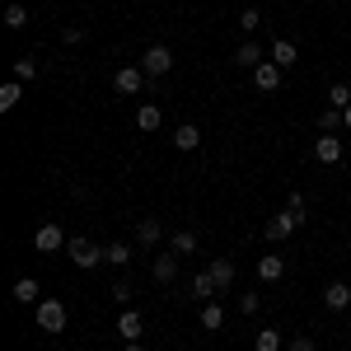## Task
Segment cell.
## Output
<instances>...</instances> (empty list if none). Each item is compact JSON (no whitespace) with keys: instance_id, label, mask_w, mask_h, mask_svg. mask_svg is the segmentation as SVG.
Listing matches in <instances>:
<instances>
[{"instance_id":"7","label":"cell","mask_w":351,"mask_h":351,"mask_svg":"<svg viewBox=\"0 0 351 351\" xmlns=\"http://www.w3.org/2000/svg\"><path fill=\"white\" fill-rule=\"evenodd\" d=\"M33 243H38V253H61V248H66V234H61V225H43V230H38V234H33Z\"/></svg>"},{"instance_id":"2","label":"cell","mask_w":351,"mask_h":351,"mask_svg":"<svg viewBox=\"0 0 351 351\" xmlns=\"http://www.w3.org/2000/svg\"><path fill=\"white\" fill-rule=\"evenodd\" d=\"M38 328L43 332H61L66 328V300H38Z\"/></svg>"},{"instance_id":"4","label":"cell","mask_w":351,"mask_h":351,"mask_svg":"<svg viewBox=\"0 0 351 351\" xmlns=\"http://www.w3.org/2000/svg\"><path fill=\"white\" fill-rule=\"evenodd\" d=\"M66 253H71L75 267H99V263H104V248H94L89 239H71V243H66Z\"/></svg>"},{"instance_id":"24","label":"cell","mask_w":351,"mask_h":351,"mask_svg":"<svg viewBox=\"0 0 351 351\" xmlns=\"http://www.w3.org/2000/svg\"><path fill=\"white\" fill-rule=\"evenodd\" d=\"M253 351H281V332H276V328H263V332L253 337Z\"/></svg>"},{"instance_id":"34","label":"cell","mask_w":351,"mask_h":351,"mask_svg":"<svg viewBox=\"0 0 351 351\" xmlns=\"http://www.w3.org/2000/svg\"><path fill=\"white\" fill-rule=\"evenodd\" d=\"M342 127H347V132H351V108H347V112H342Z\"/></svg>"},{"instance_id":"5","label":"cell","mask_w":351,"mask_h":351,"mask_svg":"<svg viewBox=\"0 0 351 351\" xmlns=\"http://www.w3.org/2000/svg\"><path fill=\"white\" fill-rule=\"evenodd\" d=\"M145 80H150V75H145L141 66H122V71L112 75V89H117V94H141Z\"/></svg>"},{"instance_id":"15","label":"cell","mask_w":351,"mask_h":351,"mask_svg":"<svg viewBox=\"0 0 351 351\" xmlns=\"http://www.w3.org/2000/svg\"><path fill=\"white\" fill-rule=\"evenodd\" d=\"M324 300H328V309H347L351 304V286L347 281H332V286L324 291Z\"/></svg>"},{"instance_id":"18","label":"cell","mask_w":351,"mask_h":351,"mask_svg":"<svg viewBox=\"0 0 351 351\" xmlns=\"http://www.w3.org/2000/svg\"><path fill=\"white\" fill-rule=\"evenodd\" d=\"M192 300H211V295H220L216 291V281H211V271H197V276H192V291H188Z\"/></svg>"},{"instance_id":"10","label":"cell","mask_w":351,"mask_h":351,"mask_svg":"<svg viewBox=\"0 0 351 351\" xmlns=\"http://www.w3.org/2000/svg\"><path fill=\"white\" fill-rule=\"evenodd\" d=\"M271 61L286 71V66H295V61H300V47L291 43V38H276V43H271Z\"/></svg>"},{"instance_id":"14","label":"cell","mask_w":351,"mask_h":351,"mask_svg":"<svg viewBox=\"0 0 351 351\" xmlns=\"http://www.w3.org/2000/svg\"><path fill=\"white\" fill-rule=\"evenodd\" d=\"M160 122H164L160 104H141V108H136V127H141V132H160Z\"/></svg>"},{"instance_id":"21","label":"cell","mask_w":351,"mask_h":351,"mask_svg":"<svg viewBox=\"0 0 351 351\" xmlns=\"http://www.w3.org/2000/svg\"><path fill=\"white\" fill-rule=\"evenodd\" d=\"M328 108H337V112L351 108V84H332L328 89Z\"/></svg>"},{"instance_id":"1","label":"cell","mask_w":351,"mask_h":351,"mask_svg":"<svg viewBox=\"0 0 351 351\" xmlns=\"http://www.w3.org/2000/svg\"><path fill=\"white\" fill-rule=\"evenodd\" d=\"M141 71H145L150 80H160V75H169V71H173V52H169L164 43H155L150 52L141 56Z\"/></svg>"},{"instance_id":"3","label":"cell","mask_w":351,"mask_h":351,"mask_svg":"<svg viewBox=\"0 0 351 351\" xmlns=\"http://www.w3.org/2000/svg\"><path fill=\"white\" fill-rule=\"evenodd\" d=\"M300 225H304V211L286 206V211H281L276 220H267V230H263V234H267V239H286V234H295Z\"/></svg>"},{"instance_id":"13","label":"cell","mask_w":351,"mask_h":351,"mask_svg":"<svg viewBox=\"0 0 351 351\" xmlns=\"http://www.w3.org/2000/svg\"><path fill=\"white\" fill-rule=\"evenodd\" d=\"M141 309H122V319H117V332L127 337V342H141Z\"/></svg>"},{"instance_id":"8","label":"cell","mask_w":351,"mask_h":351,"mask_svg":"<svg viewBox=\"0 0 351 351\" xmlns=\"http://www.w3.org/2000/svg\"><path fill=\"white\" fill-rule=\"evenodd\" d=\"M314 155H319V164H337V160H342V141L324 132L319 141H314Z\"/></svg>"},{"instance_id":"35","label":"cell","mask_w":351,"mask_h":351,"mask_svg":"<svg viewBox=\"0 0 351 351\" xmlns=\"http://www.w3.org/2000/svg\"><path fill=\"white\" fill-rule=\"evenodd\" d=\"M122 351H145V347H141V342H127V347H122Z\"/></svg>"},{"instance_id":"26","label":"cell","mask_w":351,"mask_h":351,"mask_svg":"<svg viewBox=\"0 0 351 351\" xmlns=\"http://www.w3.org/2000/svg\"><path fill=\"white\" fill-rule=\"evenodd\" d=\"M14 80H19V84L38 80V61H33V56H19V61H14Z\"/></svg>"},{"instance_id":"19","label":"cell","mask_w":351,"mask_h":351,"mask_svg":"<svg viewBox=\"0 0 351 351\" xmlns=\"http://www.w3.org/2000/svg\"><path fill=\"white\" fill-rule=\"evenodd\" d=\"M10 295L19 300V304H38V281H33V276H19V281H14V291H10Z\"/></svg>"},{"instance_id":"6","label":"cell","mask_w":351,"mask_h":351,"mask_svg":"<svg viewBox=\"0 0 351 351\" xmlns=\"http://www.w3.org/2000/svg\"><path fill=\"white\" fill-rule=\"evenodd\" d=\"M253 84H258L263 94H276V89H281V66H276V61H263V66H253Z\"/></svg>"},{"instance_id":"12","label":"cell","mask_w":351,"mask_h":351,"mask_svg":"<svg viewBox=\"0 0 351 351\" xmlns=\"http://www.w3.org/2000/svg\"><path fill=\"white\" fill-rule=\"evenodd\" d=\"M211 281H216V291H230V286H234V263H230V258H216V263H211Z\"/></svg>"},{"instance_id":"20","label":"cell","mask_w":351,"mask_h":351,"mask_svg":"<svg viewBox=\"0 0 351 351\" xmlns=\"http://www.w3.org/2000/svg\"><path fill=\"white\" fill-rule=\"evenodd\" d=\"M19 99H24V84H19V80L0 84V112H10V108H14V104H19Z\"/></svg>"},{"instance_id":"36","label":"cell","mask_w":351,"mask_h":351,"mask_svg":"<svg viewBox=\"0 0 351 351\" xmlns=\"http://www.w3.org/2000/svg\"><path fill=\"white\" fill-rule=\"evenodd\" d=\"M347 328H351V324H347Z\"/></svg>"},{"instance_id":"32","label":"cell","mask_w":351,"mask_h":351,"mask_svg":"<svg viewBox=\"0 0 351 351\" xmlns=\"http://www.w3.org/2000/svg\"><path fill=\"white\" fill-rule=\"evenodd\" d=\"M258 24H263V14H258V10H243V14H239V28H248V33H253Z\"/></svg>"},{"instance_id":"25","label":"cell","mask_w":351,"mask_h":351,"mask_svg":"<svg viewBox=\"0 0 351 351\" xmlns=\"http://www.w3.org/2000/svg\"><path fill=\"white\" fill-rule=\"evenodd\" d=\"M104 263H112V267H127V263H132V248H127V243H108V248H104Z\"/></svg>"},{"instance_id":"23","label":"cell","mask_w":351,"mask_h":351,"mask_svg":"<svg viewBox=\"0 0 351 351\" xmlns=\"http://www.w3.org/2000/svg\"><path fill=\"white\" fill-rule=\"evenodd\" d=\"M202 328H211V332L225 328V309H220L216 300H206V309H202Z\"/></svg>"},{"instance_id":"16","label":"cell","mask_w":351,"mask_h":351,"mask_svg":"<svg viewBox=\"0 0 351 351\" xmlns=\"http://www.w3.org/2000/svg\"><path fill=\"white\" fill-rule=\"evenodd\" d=\"M173 145H178V150H183V155H188V150H197V145H202V132H197V127H192V122H183V127H178V132H173Z\"/></svg>"},{"instance_id":"17","label":"cell","mask_w":351,"mask_h":351,"mask_svg":"<svg viewBox=\"0 0 351 351\" xmlns=\"http://www.w3.org/2000/svg\"><path fill=\"white\" fill-rule=\"evenodd\" d=\"M281 271H286V258H281V253H267V258L258 263V276H263V281H281Z\"/></svg>"},{"instance_id":"33","label":"cell","mask_w":351,"mask_h":351,"mask_svg":"<svg viewBox=\"0 0 351 351\" xmlns=\"http://www.w3.org/2000/svg\"><path fill=\"white\" fill-rule=\"evenodd\" d=\"M291 351H319V347H314V337H291Z\"/></svg>"},{"instance_id":"30","label":"cell","mask_w":351,"mask_h":351,"mask_svg":"<svg viewBox=\"0 0 351 351\" xmlns=\"http://www.w3.org/2000/svg\"><path fill=\"white\" fill-rule=\"evenodd\" d=\"M319 127H324L328 136H337V127H342V112H337V108H324V112H319Z\"/></svg>"},{"instance_id":"31","label":"cell","mask_w":351,"mask_h":351,"mask_svg":"<svg viewBox=\"0 0 351 351\" xmlns=\"http://www.w3.org/2000/svg\"><path fill=\"white\" fill-rule=\"evenodd\" d=\"M258 304H263V300H258V291H243V295H239V309L248 314V319L258 314Z\"/></svg>"},{"instance_id":"29","label":"cell","mask_w":351,"mask_h":351,"mask_svg":"<svg viewBox=\"0 0 351 351\" xmlns=\"http://www.w3.org/2000/svg\"><path fill=\"white\" fill-rule=\"evenodd\" d=\"M28 24V5H10L5 10V28H24Z\"/></svg>"},{"instance_id":"27","label":"cell","mask_w":351,"mask_h":351,"mask_svg":"<svg viewBox=\"0 0 351 351\" xmlns=\"http://www.w3.org/2000/svg\"><path fill=\"white\" fill-rule=\"evenodd\" d=\"M132 295H136V286L127 281V276H122V281H112V300H117L122 309H132Z\"/></svg>"},{"instance_id":"9","label":"cell","mask_w":351,"mask_h":351,"mask_svg":"<svg viewBox=\"0 0 351 351\" xmlns=\"http://www.w3.org/2000/svg\"><path fill=\"white\" fill-rule=\"evenodd\" d=\"M136 243H141V248H155V243H160V220L155 216L136 220Z\"/></svg>"},{"instance_id":"28","label":"cell","mask_w":351,"mask_h":351,"mask_svg":"<svg viewBox=\"0 0 351 351\" xmlns=\"http://www.w3.org/2000/svg\"><path fill=\"white\" fill-rule=\"evenodd\" d=\"M173 253H178V258H183V253H197V234H192V230H178V234H173Z\"/></svg>"},{"instance_id":"22","label":"cell","mask_w":351,"mask_h":351,"mask_svg":"<svg viewBox=\"0 0 351 351\" xmlns=\"http://www.w3.org/2000/svg\"><path fill=\"white\" fill-rule=\"evenodd\" d=\"M234 61H239V66H248V71H253V66H263V47H258V43H243L239 52H234Z\"/></svg>"},{"instance_id":"11","label":"cell","mask_w":351,"mask_h":351,"mask_svg":"<svg viewBox=\"0 0 351 351\" xmlns=\"http://www.w3.org/2000/svg\"><path fill=\"white\" fill-rule=\"evenodd\" d=\"M150 271H155V281H160V286H169V281L178 276V253H160Z\"/></svg>"}]
</instances>
